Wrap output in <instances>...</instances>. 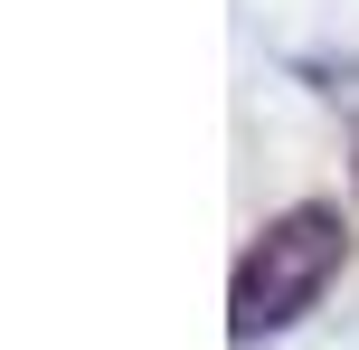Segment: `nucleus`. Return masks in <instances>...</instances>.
Returning <instances> with one entry per match:
<instances>
[{
  "label": "nucleus",
  "instance_id": "nucleus-1",
  "mask_svg": "<svg viewBox=\"0 0 359 350\" xmlns=\"http://www.w3.org/2000/svg\"><path fill=\"white\" fill-rule=\"evenodd\" d=\"M331 265H341V218H331V208H284V218L246 246V265H236V341L303 322L312 303H322Z\"/></svg>",
  "mask_w": 359,
  "mask_h": 350
}]
</instances>
